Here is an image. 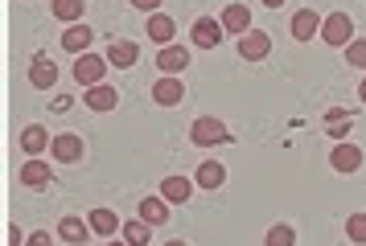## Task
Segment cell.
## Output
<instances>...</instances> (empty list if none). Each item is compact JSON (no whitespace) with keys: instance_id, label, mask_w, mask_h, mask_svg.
Segmentation results:
<instances>
[{"instance_id":"cell-1","label":"cell","mask_w":366,"mask_h":246,"mask_svg":"<svg viewBox=\"0 0 366 246\" xmlns=\"http://www.w3.org/2000/svg\"><path fill=\"white\" fill-rule=\"evenodd\" d=\"M189 144L194 148H222V144H231V128L222 119H214V115H198L189 123Z\"/></svg>"},{"instance_id":"cell-2","label":"cell","mask_w":366,"mask_h":246,"mask_svg":"<svg viewBox=\"0 0 366 246\" xmlns=\"http://www.w3.org/2000/svg\"><path fill=\"white\" fill-rule=\"evenodd\" d=\"M321 41L333 49H346L350 41H354V21H350V13H330L325 21H321Z\"/></svg>"},{"instance_id":"cell-3","label":"cell","mask_w":366,"mask_h":246,"mask_svg":"<svg viewBox=\"0 0 366 246\" xmlns=\"http://www.w3.org/2000/svg\"><path fill=\"white\" fill-rule=\"evenodd\" d=\"M222 37H227V29H222L218 16H198V21L189 25V46L194 49H214Z\"/></svg>"},{"instance_id":"cell-4","label":"cell","mask_w":366,"mask_h":246,"mask_svg":"<svg viewBox=\"0 0 366 246\" xmlns=\"http://www.w3.org/2000/svg\"><path fill=\"white\" fill-rule=\"evenodd\" d=\"M362 148L354 144V140H337V144H333V152H330V168L333 173H342V177H346V173H358V168H362Z\"/></svg>"},{"instance_id":"cell-5","label":"cell","mask_w":366,"mask_h":246,"mask_svg":"<svg viewBox=\"0 0 366 246\" xmlns=\"http://www.w3.org/2000/svg\"><path fill=\"white\" fill-rule=\"evenodd\" d=\"M107 58H95V53H79V58H74V70H70V74H74V82H79V86H99L103 82V70H107Z\"/></svg>"},{"instance_id":"cell-6","label":"cell","mask_w":366,"mask_h":246,"mask_svg":"<svg viewBox=\"0 0 366 246\" xmlns=\"http://www.w3.org/2000/svg\"><path fill=\"white\" fill-rule=\"evenodd\" d=\"M58 78H62L58 62L46 58V53H34V62H29V86H34V91H54Z\"/></svg>"},{"instance_id":"cell-7","label":"cell","mask_w":366,"mask_h":246,"mask_svg":"<svg viewBox=\"0 0 366 246\" xmlns=\"http://www.w3.org/2000/svg\"><path fill=\"white\" fill-rule=\"evenodd\" d=\"M50 180H54V164L46 156H29L21 164V185L25 189H50Z\"/></svg>"},{"instance_id":"cell-8","label":"cell","mask_w":366,"mask_h":246,"mask_svg":"<svg viewBox=\"0 0 366 246\" xmlns=\"http://www.w3.org/2000/svg\"><path fill=\"white\" fill-rule=\"evenodd\" d=\"M83 107L95 115H107L119 107V91L116 86H107V82H99V86H86L83 91Z\"/></svg>"},{"instance_id":"cell-9","label":"cell","mask_w":366,"mask_h":246,"mask_svg":"<svg viewBox=\"0 0 366 246\" xmlns=\"http://www.w3.org/2000/svg\"><path fill=\"white\" fill-rule=\"evenodd\" d=\"M239 58H247V62H264L267 53H272V33H264V29H251V33H243L239 37Z\"/></svg>"},{"instance_id":"cell-10","label":"cell","mask_w":366,"mask_h":246,"mask_svg":"<svg viewBox=\"0 0 366 246\" xmlns=\"http://www.w3.org/2000/svg\"><path fill=\"white\" fill-rule=\"evenodd\" d=\"M83 135H74V131H62V135H54V144H50V156H58V164H79L83 160Z\"/></svg>"},{"instance_id":"cell-11","label":"cell","mask_w":366,"mask_h":246,"mask_svg":"<svg viewBox=\"0 0 366 246\" xmlns=\"http://www.w3.org/2000/svg\"><path fill=\"white\" fill-rule=\"evenodd\" d=\"M152 98H157V107H177L185 98V86L177 74H165V78H157L152 82Z\"/></svg>"},{"instance_id":"cell-12","label":"cell","mask_w":366,"mask_h":246,"mask_svg":"<svg viewBox=\"0 0 366 246\" xmlns=\"http://www.w3.org/2000/svg\"><path fill=\"white\" fill-rule=\"evenodd\" d=\"M144 33H149L157 46H173V37H177V21H173V16H165V13H149Z\"/></svg>"},{"instance_id":"cell-13","label":"cell","mask_w":366,"mask_h":246,"mask_svg":"<svg viewBox=\"0 0 366 246\" xmlns=\"http://www.w3.org/2000/svg\"><path fill=\"white\" fill-rule=\"evenodd\" d=\"M50 144H54V135L41 123H29V128L21 131V152L25 156H41V152H50Z\"/></svg>"},{"instance_id":"cell-14","label":"cell","mask_w":366,"mask_h":246,"mask_svg":"<svg viewBox=\"0 0 366 246\" xmlns=\"http://www.w3.org/2000/svg\"><path fill=\"white\" fill-rule=\"evenodd\" d=\"M58 238H62L66 246H83L86 238H91V222L70 213V217H62V222H58Z\"/></svg>"},{"instance_id":"cell-15","label":"cell","mask_w":366,"mask_h":246,"mask_svg":"<svg viewBox=\"0 0 366 246\" xmlns=\"http://www.w3.org/2000/svg\"><path fill=\"white\" fill-rule=\"evenodd\" d=\"M218 21H222V29H227V33H234V37H243V33H251V9H247V4H227Z\"/></svg>"},{"instance_id":"cell-16","label":"cell","mask_w":366,"mask_h":246,"mask_svg":"<svg viewBox=\"0 0 366 246\" xmlns=\"http://www.w3.org/2000/svg\"><path fill=\"white\" fill-rule=\"evenodd\" d=\"M194 185H198V189H222V185H227V164L222 160H202L198 173H194Z\"/></svg>"},{"instance_id":"cell-17","label":"cell","mask_w":366,"mask_h":246,"mask_svg":"<svg viewBox=\"0 0 366 246\" xmlns=\"http://www.w3.org/2000/svg\"><path fill=\"white\" fill-rule=\"evenodd\" d=\"M288 25H292V37H297V41H313L317 33H321V16H317L313 9H297Z\"/></svg>"},{"instance_id":"cell-18","label":"cell","mask_w":366,"mask_h":246,"mask_svg":"<svg viewBox=\"0 0 366 246\" xmlns=\"http://www.w3.org/2000/svg\"><path fill=\"white\" fill-rule=\"evenodd\" d=\"M185 66H189V49L185 46H161V53H157V70L161 74H182Z\"/></svg>"},{"instance_id":"cell-19","label":"cell","mask_w":366,"mask_h":246,"mask_svg":"<svg viewBox=\"0 0 366 246\" xmlns=\"http://www.w3.org/2000/svg\"><path fill=\"white\" fill-rule=\"evenodd\" d=\"M91 41H95L91 25H66V33H62V49L66 53H91Z\"/></svg>"},{"instance_id":"cell-20","label":"cell","mask_w":366,"mask_h":246,"mask_svg":"<svg viewBox=\"0 0 366 246\" xmlns=\"http://www.w3.org/2000/svg\"><path fill=\"white\" fill-rule=\"evenodd\" d=\"M107 62L119 66V70H132V66L140 62V46L119 37V41H112V46H107Z\"/></svg>"},{"instance_id":"cell-21","label":"cell","mask_w":366,"mask_h":246,"mask_svg":"<svg viewBox=\"0 0 366 246\" xmlns=\"http://www.w3.org/2000/svg\"><path fill=\"white\" fill-rule=\"evenodd\" d=\"M136 213H140L149 226H165V222H169V201H165V197H140Z\"/></svg>"},{"instance_id":"cell-22","label":"cell","mask_w":366,"mask_h":246,"mask_svg":"<svg viewBox=\"0 0 366 246\" xmlns=\"http://www.w3.org/2000/svg\"><path fill=\"white\" fill-rule=\"evenodd\" d=\"M86 222H91V234H103V238H116V230L124 226V222H119V213L116 210H91V217H86Z\"/></svg>"},{"instance_id":"cell-23","label":"cell","mask_w":366,"mask_h":246,"mask_svg":"<svg viewBox=\"0 0 366 246\" xmlns=\"http://www.w3.org/2000/svg\"><path fill=\"white\" fill-rule=\"evenodd\" d=\"M198 185H189V177H165L161 180V197H165L169 205H182V201H189V193H194Z\"/></svg>"},{"instance_id":"cell-24","label":"cell","mask_w":366,"mask_h":246,"mask_svg":"<svg viewBox=\"0 0 366 246\" xmlns=\"http://www.w3.org/2000/svg\"><path fill=\"white\" fill-rule=\"evenodd\" d=\"M350 128H354V115H350L346 107H333V111L325 115V131L333 135V144H337V140H346Z\"/></svg>"},{"instance_id":"cell-25","label":"cell","mask_w":366,"mask_h":246,"mask_svg":"<svg viewBox=\"0 0 366 246\" xmlns=\"http://www.w3.org/2000/svg\"><path fill=\"white\" fill-rule=\"evenodd\" d=\"M50 13L58 21H66V25H79L86 13V0H50Z\"/></svg>"},{"instance_id":"cell-26","label":"cell","mask_w":366,"mask_h":246,"mask_svg":"<svg viewBox=\"0 0 366 246\" xmlns=\"http://www.w3.org/2000/svg\"><path fill=\"white\" fill-rule=\"evenodd\" d=\"M124 242H128V246H149V242H152V226L144 222V217L124 222Z\"/></svg>"},{"instance_id":"cell-27","label":"cell","mask_w":366,"mask_h":246,"mask_svg":"<svg viewBox=\"0 0 366 246\" xmlns=\"http://www.w3.org/2000/svg\"><path fill=\"white\" fill-rule=\"evenodd\" d=\"M264 246H297V230L288 226V222H276V226H267Z\"/></svg>"},{"instance_id":"cell-28","label":"cell","mask_w":366,"mask_h":246,"mask_svg":"<svg viewBox=\"0 0 366 246\" xmlns=\"http://www.w3.org/2000/svg\"><path fill=\"white\" fill-rule=\"evenodd\" d=\"M346 238L354 246H366V213H350L346 217Z\"/></svg>"},{"instance_id":"cell-29","label":"cell","mask_w":366,"mask_h":246,"mask_svg":"<svg viewBox=\"0 0 366 246\" xmlns=\"http://www.w3.org/2000/svg\"><path fill=\"white\" fill-rule=\"evenodd\" d=\"M342 53H346V62L354 66V70H366V37H354Z\"/></svg>"},{"instance_id":"cell-30","label":"cell","mask_w":366,"mask_h":246,"mask_svg":"<svg viewBox=\"0 0 366 246\" xmlns=\"http://www.w3.org/2000/svg\"><path fill=\"white\" fill-rule=\"evenodd\" d=\"M25 246H54V234H50V230H37V234L25 238Z\"/></svg>"},{"instance_id":"cell-31","label":"cell","mask_w":366,"mask_h":246,"mask_svg":"<svg viewBox=\"0 0 366 246\" xmlns=\"http://www.w3.org/2000/svg\"><path fill=\"white\" fill-rule=\"evenodd\" d=\"M128 4L140 9V13H161V4H165V0H128Z\"/></svg>"},{"instance_id":"cell-32","label":"cell","mask_w":366,"mask_h":246,"mask_svg":"<svg viewBox=\"0 0 366 246\" xmlns=\"http://www.w3.org/2000/svg\"><path fill=\"white\" fill-rule=\"evenodd\" d=\"M70 107H74V98H70V95H54L50 98V111H58V115L70 111Z\"/></svg>"},{"instance_id":"cell-33","label":"cell","mask_w":366,"mask_h":246,"mask_svg":"<svg viewBox=\"0 0 366 246\" xmlns=\"http://www.w3.org/2000/svg\"><path fill=\"white\" fill-rule=\"evenodd\" d=\"M9 246H21V230L17 226H9Z\"/></svg>"},{"instance_id":"cell-34","label":"cell","mask_w":366,"mask_h":246,"mask_svg":"<svg viewBox=\"0 0 366 246\" xmlns=\"http://www.w3.org/2000/svg\"><path fill=\"white\" fill-rule=\"evenodd\" d=\"M259 4H267V9H280L284 0H259Z\"/></svg>"},{"instance_id":"cell-35","label":"cell","mask_w":366,"mask_h":246,"mask_svg":"<svg viewBox=\"0 0 366 246\" xmlns=\"http://www.w3.org/2000/svg\"><path fill=\"white\" fill-rule=\"evenodd\" d=\"M358 98H362V103H366V78H362V86H358Z\"/></svg>"},{"instance_id":"cell-36","label":"cell","mask_w":366,"mask_h":246,"mask_svg":"<svg viewBox=\"0 0 366 246\" xmlns=\"http://www.w3.org/2000/svg\"><path fill=\"white\" fill-rule=\"evenodd\" d=\"M107 246H128V242H119V238H107Z\"/></svg>"},{"instance_id":"cell-37","label":"cell","mask_w":366,"mask_h":246,"mask_svg":"<svg viewBox=\"0 0 366 246\" xmlns=\"http://www.w3.org/2000/svg\"><path fill=\"white\" fill-rule=\"evenodd\" d=\"M165 246H189V242H182V238H173V242H165Z\"/></svg>"}]
</instances>
